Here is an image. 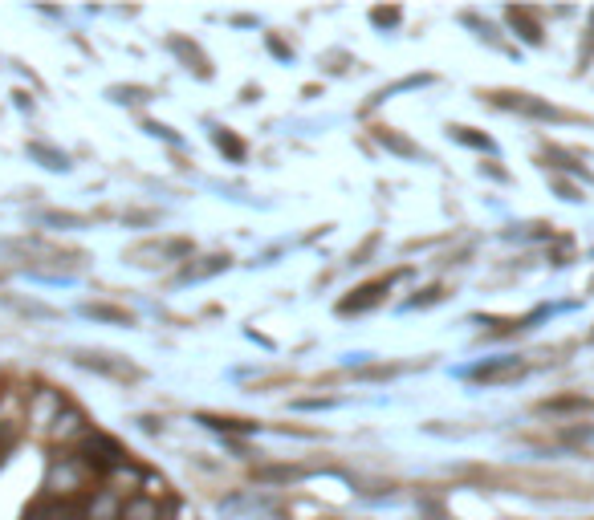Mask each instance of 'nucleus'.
I'll list each match as a JSON object with an SVG mask.
<instances>
[{
	"mask_svg": "<svg viewBox=\"0 0 594 520\" xmlns=\"http://www.w3.org/2000/svg\"><path fill=\"white\" fill-rule=\"evenodd\" d=\"M86 464H90L94 472L123 468V447H118L114 439H106V435H86Z\"/></svg>",
	"mask_w": 594,
	"mask_h": 520,
	"instance_id": "nucleus-1",
	"label": "nucleus"
},
{
	"mask_svg": "<svg viewBox=\"0 0 594 520\" xmlns=\"http://www.w3.org/2000/svg\"><path fill=\"white\" fill-rule=\"evenodd\" d=\"M74 358H78V366H86V370H102V374H110V378H139L135 366H127V362H110L106 354H74Z\"/></svg>",
	"mask_w": 594,
	"mask_h": 520,
	"instance_id": "nucleus-2",
	"label": "nucleus"
},
{
	"mask_svg": "<svg viewBox=\"0 0 594 520\" xmlns=\"http://www.w3.org/2000/svg\"><path fill=\"white\" fill-rule=\"evenodd\" d=\"M387 285L391 281H375V285H367V289H359V297H346L342 305H338V313H363V309H371L383 293H387Z\"/></svg>",
	"mask_w": 594,
	"mask_h": 520,
	"instance_id": "nucleus-3",
	"label": "nucleus"
},
{
	"mask_svg": "<svg viewBox=\"0 0 594 520\" xmlns=\"http://www.w3.org/2000/svg\"><path fill=\"white\" fill-rule=\"evenodd\" d=\"M53 435L57 439H74V435H82L86 431V419H82V411H74V407H62V411H57L53 415Z\"/></svg>",
	"mask_w": 594,
	"mask_h": 520,
	"instance_id": "nucleus-4",
	"label": "nucleus"
},
{
	"mask_svg": "<svg viewBox=\"0 0 594 520\" xmlns=\"http://www.w3.org/2000/svg\"><path fill=\"white\" fill-rule=\"evenodd\" d=\"M118 520H159V504L147 500V496H135L123 504V512H118Z\"/></svg>",
	"mask_w": 594,
	"mask_h": 520,
	"instance_id": "nucleus-5",
	"label": "nucleus"
},
{
	"mask_svg": "<svg viewBox=\"0 0 594 520\" xmlns=\"http://www.w3.org/2000/svg\"><path fill=\"white\" fill-rule=\"evenodd\" d=\"M82 313L94 317V321H114V325H131L135 321L127 309H114V305H82Z\"/></svg>",
	"mask_w": 594,
	"mask_h": 520,
	"instance_id": "nucleus-6",
	"label": "nucleus"
},
{
	"mask_svg": "<svg viewBox=\"0 0 594 520\" xmlns=\"http://www.w3.org/2000/svg\"><path fill=\"white\" fill-rule=\"evenodd\" d=\"M29 155H33V159H41L49 171H66V167H70V159H66L62 151H53V147H45V143H33V147H29Z\"/></svg>",
	"mask_w": 594,
	"mask_h": 520,
	"instance_id": "nucleus-7",
	"label": "nucleus"
},
{
	"mask_svg": "<svg viewBox=\"0 0 594 520\" xmlns=\"http://www.w3.org/2000/svg\"><path fill=\"white\" fill-rule=\"evenodd\" d=\"M171 49L188 61V70H192V61H196V74H200V78H208V74H212L208 65H204V57H200V49H196V45H188V41H180V37H171Z\"/></svg>",
	"mask_w": 594,
	"mask_h": 520,
	"instance_id": "nucleus-8",
	"label": "nucleus"
},
{
	"mask_svg": "<svg viewBox=\"0 0 594 520\" xmlns=\"http://www.w3.org/2000/svg\"><path fill=\"white\" fill-rule=\"evenodd\" d=\"M505 17H509V21H513L517 29H521V37H525L529 45H542V29H538V25H533V21L525 17V9H509Z\"/></svg>",
	"mask_w": 594,
	"mask_h": 520,
	"instance_id": "nucleus-9",
	"label": "nucleus"
},
{
	"mask_svg": "<svg viewBox=\"0 0 594 520\" xmlns=\"http://www.w3.org/2000/svg\"><path fill=\"white\" fill-rule=\"evenodd\" d=\"M448 135H452L456 143H464V147H477V151H493V139H485V135H472L468 126H448Z\"/></svg>",
	"mask_w": 594,
	"mask_h": 520,
	"instance_id": "nucleus-10",
	"label": "nucleus"
},
{
	"mask_svg": "<svg viewBox=\"0 0 594 520\" xmlns=\"http://www.w3.org/2000/svg\"><path fill=\"white\" fill-rule=\"evenodd\" d=\"M220 269H228V256H208V265H196L184 273V281H204V277H216Z\"/></svg>",
	"mask_w": 594,
	"mask_h": 520,
	"instance_id": "nucleus-11",
	"label": "nucleus"
},
{
	"mask_svg": "<svg viewBox=\"0 0 594 520\" xmlns=\"http://www.w3.org/2000/svg\"><path fill=\"white\" fill-rule=\"evenodd\" d=\"M204 427L212 431H257V423H245V419H216V415H200Z\"/></svg>",
	"mask_w": 594,
	"mask_h": 520,
	"instance_id": "nucleus-12",
	"label": "nucleus"
},
{
	"mask_svg": "<svg viewBox=\"0 0 594 520\" xmlns=\"http://www.w3.org/2000/svg\"><path fill=\"white\" fill-rule=\"evenodd\" d=\"M379 143H383V147H391L395 155H407V159H420V147H411L407 139L391 135V130H379Z\"/></svg>",
	"mask_w": 594,
	"mask_h": 520,
	"instance_id": "nucleus-13",
	"label": "nucleus"
},
{
	"mask_svg": "<svg viewBox=\"0 0 594 520\" xmlns=\"http://www.w3.org/2000/svg\"><path fill=\"white\" fill-rule=\"evenodd\" d=\"M216 147H220V151H228V159H236V163L245 159V143L236 139V135H228V130H216Z\"/></svg>",
	"mask_w": 594,
	"mask_h": 520,
	"instance_id": "nucleus-14",
	"label": "nucleus"
},
{
	"mask_svg": "<svg viewBox=\"0 0 594 520\" xmlns=\"http://www.w3.org/2000/svg\"><path fill=\"white\" fill-rule=\"evenodd\" d=\"M110 98L114 102H147V90H123L118 86V90H110Z\"/></svg>",
	"mask_w": 594,
	"mask_h": 520,
	"instance_id": "nucleus-15",
	"label": "nucleus"
},
{
	"mask_svg": "<svg viewBox=\"0 0 594 520\" xmlns=\"http://www.w3.org/2000/svg\"><path fill=\"white\" fill-rule=\"evenodd\" d=\"M371 21H375V25H395V21H399V9H375Z\"/></svg>",
	"mask_w": 594,
	"mask_h": 520,
	"instance_id": "nucleus-16",
	"label": "nucleus"
},
{
	"mask_svg": "<svg viewBox=\"0 0 594 520\" xmlns=\"http://www.w3.org/2000/svg\"><path fill=\"white\" fill-rule=\"evenodd\" d=\"M45 224H62V228H70V224H86V220H78V216H62V212H49Z\"/></svg>",
	"mask_w": 594,
	"mask_h": 520,
	"instance_id": "nucleus-17",
	"label": "nucleus"
},
{
	"mask_svg": "<svg viewBox=\"0 0 594 520\" xmlns=\"http://www.w3.org/2000/svg\"><path fill=\"white\" fill-rule=\"evenodd\" d=\"M147 130H151V135H159V139H167V143H180V139H175L171 130H167V126H159V122H147Z\"/></svg>",
	"mask_w": 594,
	"mask_h": 520,
	"instance_id": "nucleus-18",
	"label": "nucleus"
},
{
	"mask_svg": "<svg viewBox=\"0 0 594 520\" xmlns=\"http://www.w3.org/2000/svg\"><path fill=\"white\" fill-rule=\"evenodd\" d=\"M558 187V195H562V200H582V195H578V187H570V183H554Z\"/></svg>",
	"mask_w": 594,
	"mask_h": 520,
	"instance_id": "nucleus-19",
	"label": "nucleus"
},
{
	"mask_svg": "<svg viewBox=\"0 0 594 520\" xmlns=\"http://www.w3.org/2000/svg\"><path fill=\"white\" fill-rule=\"evenodd\" d=\"M582 439H590V443H594V427H590V431H582Z\"/></svg>",
	"mask_w": 594,
	"mask_h": 520,
	"instance_id": "nucleus-20",
	"label": "nucleus"
}]
</instances>
